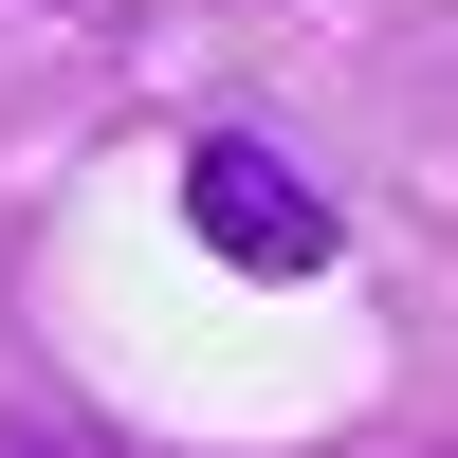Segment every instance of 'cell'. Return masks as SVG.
I'll list each match as a JSON object with an SVG mask.
<instances>
[{
  "label": "cell",
  "mask_w": 458,
  "mask_h": 458,
  "mask_svg": "<svg viewBox=\"0 0 458 458\" xmlns=\"http://www.w3.org/2000/svg\"><path fill=\"white\" fill-rule=\"evenodd\" d=\"M183 220H202V257H239V276H330V202L276 147H183Z\"/></svg>",
  "instance_id": "obj_1"
}]
</instances>
